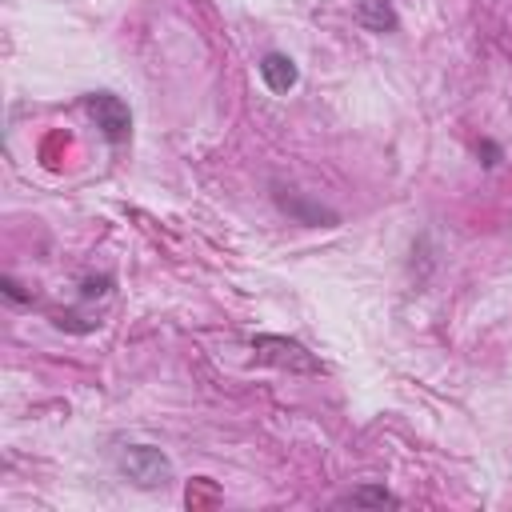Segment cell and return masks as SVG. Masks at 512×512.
<instances>
[{"instance_id":"obj_4","label":"cell","mask_w":512,"mask_h":512,"mask_svg":"<svg viewBox=\"0 0 512 512\" xmlns=\"http://www.w3.org/2000/svg\"><path fill=\"white\" fill-rule=\"evenodd\" d=\"M260 80H264L272 92H292L296 80H300V72H296V64H292L284 52H268V56L260 60Z\"/></svg>"},{"instance_id":"obj_2","label":"cell","mask_w":512,"mask_h":512,"mask_svg":"<svg viewBox=\"0 0 512 512\" xmlns=\"http://www.w3.org/2000/svg\"><path fill=\"white\" fill-rule=\"evenodd\" d=\"M252 352L260 364H276V368H292V372H320V360L304 344L284 340V336H256Z\"/></svg>"},{"instance_id":"obj_7","label":"cell","mask_w":512,"mask_h":512,"mask_svg":"<svg viewBox=\"0 0 512 512\" xmlns=\"http://www.w3.org/2000/svg\"><path fill=\"white\" fill-rule=\"evenodd\" d=\"M276 200H280V208L296 212L304 224H320V220H328V224H332V220H336L332 212H324V208H308V204H304V200H296V196H284V192H276Z\"/></svg>"},{"instance_id":"obj_3","label":"cell","mask_w":512,"mask_h":512,"mask_svg":"<svg viewBox=\"0 0 512 512\" xmlns=\"http://www.w3.org/2000/svg\"><path fill=\"white\" fill-rule=\"evenodd\" d=\"M84 104H88V112H92V120H96V128H100V136H104L108 144H124V140H128V132H132V112H128V104H124L120 96H112V92H92Z\"/></svg>"},{"instance_id":"obj_6","label":"cell","mask_w":512,"mask_h":512,"mask_svg":"<svg viewBox=\"0 0 512 512\" xmlns=\"http://www.w3.org/2000/svg\"><path fill=\"white\" fill-rule=\"evenodd\" d=\"M340 504H352V508H384V504H400V496H392L384 484H364V488H352L348 496H340Z\"/></svg>"},{"instance_id":"obj_8","label":"cell","mask_w":512,"mask_h":512,"mask_svg":"<svg viewBox=\"0 0 512 512\" xmlns=\"http://www.w3.org/2000/svg\"><path fill=\"white\" fill-rule=\"evenodd\" d=\"M4 292H8V296H12V300H28V296H24V292H20V284H16V280H4Z\"/></svg>"},{"instance_id":"obj_1","label":"cell","mask_w":512,"mask_h":512,"mask_svg":"<svg viewBox=\"0 0 512 512\" xmlns=\"http://www.w3.org/2000/svg\"><path fill=\"white\" fill-rule=\"evenodd\" d=\"M116 464H120V472L136 488H164L172 480V460L160 448H152V444H128V448H120Z\"/></svg>"},{"instance_id":"obj_5","label":"cell","mask_w":512,"mask_h":512,"mask_svg":"<svg viewBox=\"0 0 512 512\" xmlns=\"http://www.w3.org/2000/svg\"><path fill=\"white\" fill-rule=\"evenodd\" d=\"M356 20L368 28V32H392L396 28V12L388 0H360L356 4Z\"/></svg>"}]
</instances>
